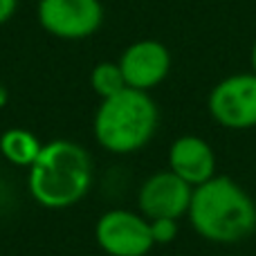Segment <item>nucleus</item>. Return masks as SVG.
I'll use <instances>...</instances> for the list:
<instances>
[{
  "label": "nucleus",
  "mask_w": 256,
  "mask_h": 256,
  "mask_svg": "<svg viewBox=\"0 0 256 256\" xmlns=\"http://www.w3.org/2000/svg\"><path fill=\"white\" fill-rule=\"evenodd\" d=\"M94 238L108 256H146L155 245L148 218L126 209L104 214L94 227Z\"/></svg>",
  "instance_id": "obj_5"
},
{
  "label": "nucleus",
  "mask_w": 256,
  "mask_h": 256,
  "mask_svg": "<svg viewBox=\"0 0 256 256\" xmlns=\"http://www.w3.org/2000/svg\"><path fill=\"white\" fill-rule=\"evenodd\" d=\"M38 20L56 38H88L102 27L104 7L99 0H40Z\"/></svg>",
  "instance_id": "obj_6"
},
{
  "label": "nucleus",
  "mask_w": 256,
  "mask_h": 256,
  "mask_svg": "<svg viewBox=\"0 0 256 256\" xmlns=\"http://www.w3.org/2000/svg\"><path fill=\"white\" fill-rule=\"evenodd\" d=\"M120 68L124 72L128 88L144 90L160 86L171 72V52L164 43L153 38H142L128 45L120 56Z\"/></svg>",
  "instance_id": "obj_8"
},
{
  "label": "nucleus",
  "mask_w": 256,
  "mask_h": 256,
  "mask_svg": "<svg viewBox=\"0 0 256 256\" xmlns=\"http://www.w3.org/2000/svg\"><path fill=\"white\" fill-rule=\"evenodd\" d=\"M168 171L196 189L216 176V153L202 137L182 135L168 148Z\"/></svg>",
  "instance_id": "obj_9"
},
{
  "label": "nucleus",
  "mask_w": 256,
  "mask_h": 256,
  "mask_svg": "<svg viewBox=\"0 0 256 256\" xmlns=\"http://www.w3.org/2000/svg\"><path fill=\"white\" fill-rule=\"evenodd\" d=\"M250 63H252V72L256 74V40L252 45V52H250Z\"/></svg>",
  "instance_id": "obj_14"
},
{
  "label": "nucleus",
  "mask_w": 256,
  "mask_h": 256,
  "mask_svg": "<svg viewBox=\"0 0 256 256\" xmlns=\"http://www.w3.org/2000/svg\"><path fill=\"white\" fill-rule=\"evenodd\" d=\"M16 7H18V0H0V25L12 20V16L16 14Z\"/></svg>",
  "instance_id": "obj_13"
},
{
  "label": "nucleus",
  "mask_w": 256,
  "mask_h": 256,
  "mask_svg": "<svg viewBox=\"0 0 256 256\" xmlns=\"http://www.w3.org/2000/svg\"><path fill=\"white\" fill-rule=\"evenodd\" d=\"M160 124L158 104L148 92L126 88L102 99L94 115V137L110 153L128 155L144 148Z\"/></svg>",
  "instance_id": "obj_3"
},
{
  "label": "nucleus",
  "mask_w": 256,
  "mask_h": 256,
  "mask_svg": "<svg viewBox=\"0 0 256 256\" xmlns=\"http://www.w3.org/2000/svg\"><path fill=\"white\" fill-rule=\"evenodd\" d=\"M194 186L186 184L182 178L173 171H160L146 178L137 196V204L142 216L155 220V218H182L189 212Z\"/></svg>",
  "instance_id": "obj_7"
},
{
  "label": "nucleus",
  "mask_w": 256,
  "mask_h": 256,
  "mask_svg": "<svg viewBox=\"0 0 256 256\" xmlns=\"http://www.w3.org/2000/svg\"><path fill=\"white\" fill-rule=\"evenodd\" d=\"M40 148L43 144L38 142V137L25 128H9L0 135V153L7 162L16 164V166L30 168L34 160L38 158Z\"/></svg>",
  "instance_id": "obj_10"
},
{
  "label": "nucleus",
  "mask_w": 256,
  "mask_h": 256,
  "mask_svg": "<svg viewBox=\"0 0 256 256\" xmlns=\"http://www.w3.org/2000/svg\"><path fill=\"white\" fill-rule=\"evenodd\" d=\"M209 115L230 130L256 128V74L234 72L212 88L207 99Z\"/></svg>",
  "instance_id": "obj_4"
},
{
  "label": "nucleus",
  "mask_w": 256,
  "mask_h": 256,
  "mask_svg": "<svg viewBox=\"0 0 256 256\" xmlns=\"http://www.w3.org/2000/svg\"><path fill=\"white\" fill-rule=\"evenodd\" d=\"M92 184V162L88 150L70 140L43 144L30 166L27 186L40 207L68 209L81 202Z\"/></svg>",
  "instance_id": "obj_2"
},
{
  "label": "nucleus",
  "mask_w": 256,
  "mask_h": 256,
  "mask_svg": "<svg viewBox=\"0 0 256 256\" xmlns=\"http://www.w3.org/2000/svg\"><path fill=\"white\" fill-rule=\"evenodd\" d=\"M90 84H92V90L102 99H108L128 88L120 63H99L90 74Z\"/></svg>",
  "instance_id": "obj_11"
},
{
  "label": "nucleus",
  "mask_w": 256,
  "mask_h": 256,
  "mask_svg": "<svg viewBox=\"0 0 256 256\" xmlns=\"http://www.w3.org/2000/svg\"><path fill=\"white\" fill-rule=\"evenodd\" d=\"M200 238L218 245H234L256 232L254 198L230 176H214L196 186L186 212Z\"/></svg>",
  "instance_id": "obj_1"
},
{
  "label": "nucleus",
  "mask_w": 256,
  "mask_h": 256,
  "mask_svg": "<svg viewBox=\"0 0 256 256\" xmlns=\"http://www.w3.org/2000/svg\"><path fill=\"white\" fill-rule=\"evenodd\" d=\"M150 222V236L155 245H168L178 238V220L176 218H155Z\"/></svg>",
  "instance_id": "obj_12"
}]
</instances>
